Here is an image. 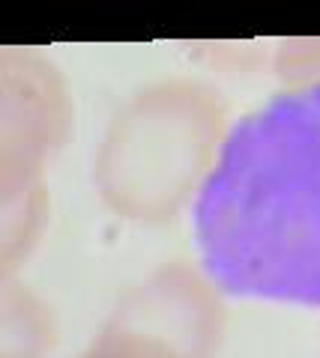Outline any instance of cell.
Instances as JSON below:
<instances>
[{
  "mask_svg": "<svg viewBox=\"0 0 320 358\" xmlns=\"http://www.w3.org/2000/svg\"><path fill=\"white\" fill-rule=\"evenodd\" d=\"M195 236L218 289L320 308V84L272 96L228 131Z\"/></svg>",
  "mask_w": 320,
  "mask_h": 358,
  "instance_id": "obj_1",
  "label": "cell"
},
{
  "mask_svg": "<svg viewBox=\"0 0 320 358\" xmlns=\"http://www.w3.org/2000/svg\"><path fill=\"white\" fill-rule=\"evenodd\" d=\"M225 131L218 93L197 81L141 90L117 110L96 155V188L117 215L168 221L209 176Z\"/></svg>",
  "mask_w": 320,
  "mask_h": 358,
  "instance_id": "obj_2",
  "label": "cell"
},
{
  "mask_svg": "<svg viewBox=\"0 0 320 358\" xmlns=\"http://www.w3.org/2000/svg\"><path fill=\"white\" fill-rule=\"evenodd\" d=\"M0 93L4 260L9 268L42 224V171L69 138L72 108L57 69L30 51H4Z\"/></svg>",
  "mask_w": 320,
  "mask_h": 358,
  "instance_id": "obj_3",
  "label": "cell"
},
{
  "mask_svg": "<svg viewBox=\"0 0 320 358\" xmlns=\"http://www.w3.org/2000/svg\"><path fill=\"white\" fill-rule=\"evenodd\" d=\"M225 310L213 284L174 263L120 299L81 358H213Z\"/></svg>",
  "mask_w": 320,
  "mask_h": 358,
  "instance_id": "obj_4",
  "label": "cell"
},
{
  "mask_svg": "<svg viewBox=\"0 0 320 358\" xmlns=\"http://www.w3.org/2000/svg\"><path fill=\"white\" fill-rule=\"evenodd\" d=\"M275 75L293 87L320 84V36L284 39L275 51Z\"/></svg>",
  "mask_w": 320,
  "mask_h": 358,
  "instance_id": "obj_5",
  "label": "cell"
}]
</instances>
